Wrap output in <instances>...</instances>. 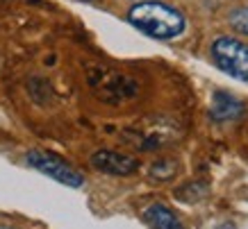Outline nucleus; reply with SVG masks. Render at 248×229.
Masks as SVG:
<instances>
[{"instance_id": "4", "label": "nucleus", "mask_w": 248, "mask_h": 229, "mask_svg": "<svg viewBox=\"0 0 248 229\" xmlns=\"http://www.w3.org/2000/svg\"><path fill=\"white\" fill-rule=\"evenodd\" d=\"M91 166L105 175H116V177H128L132 172H137L139 161L135 157L116 152V150H98L91 155Z\"/></svg>"}, {"instance_id": "5", "label": "nucleus", "mask_w": 248, "mask_h": 229, "mask_svg": "<svg viewBox=\"0 0 248 229\" xmlns=\"http://www.w3.org/2000/svg\"><path fill=\"white\" fill-rule=\"evenodd\" d=\"M244 102L237 100L232 93L228 91H214L212 96V104H210V118L217 120V123H226V120H234L244 116Z\"/></svg>"}, {"instance_id": "1", "label": "nucleus", "mask_w": 248, "mask_h": 229, "mask_svg": "<svg viewBox=\"0 0 248 229\" xmlns=\"http://www.w3.org/2000/svg\"><path fill=\"white\" fill-rule=\"evenodd\" d=\"M128 23L157 41L178 39L187 30V18L180 9L159 0H143L132 5L128 9Z\"/></svg>"}, {"instance_id": "2", "label": "nucleus", "mask_w": 248, "mask_h": 229, "mask_svg": "<svg viewBox=\"0 0 248 229\" xmlns=\"http://www.w3.org/2000/svg\"><path fill=\"white\" fill-rule=\"evenodd\" d=\"M212 59L221 71L239 82H248V45L234 37H218L212 43Z\"/></svg>"}, {"instance_id": "8", "label": "nucleus", "mask_w": 248, "mask_h": 229, "mask_svg": "<svg viewBox=\"0 0 248 229\" xmlns=\"http://www.w3.org/2000/svg\"><path fill=\"white\" fill-rule=\"evenodd\" d=\"M228 23H230V28L234 32L248 37V5H239V7L230 9L228 12Z\"/></svg>"}, {"instance_id": "3", "label": "nucleus", "mask_w": 248, "mask_h": 229, "mask_svg": "<svg viewBox=\"0 0 248 229\" xmlns=\"http://www.w3.org/2000/svg\"><path fill=\"white\" fill-rule=\"evenodd\" d=\"M28 166H32L34 170L44 172L46 177L55 179L57 184L71 186V188H80L84 184L82 172H78L71 163H66L62 157L53 155V152H46V150H30L25 155Z\"/></svg>"}, {"instance_id": "6", "label": "nucleus", "mask_w": 248, "mask_h": 229, "mask_svg": "<svg viewBox=\"0 0 248 229\" xmlns=\"http://www.w3.org/2000/svg\"><path fill=\"white\" fill-rule=\"evenodd\" d=\"M143 220L148 222L151 229H185L182 220L175 215L173 209H169L162 202H155L143 211Z\"/></svg>"}, {"instance_id": "9", "label": "nucleus", "mask_w": 248, "mask_h": 229, "mask_svg": "<svg viewBox=\"0 0 248 229\" xmlns=\"http://www.w3.org/2000/svg\"><path fill=\"white\" fill-rule=\"evenodd\" d=\"M175 172H178V163L173 161V159H159V161H155L151 166V177L157 179V182L171 179Z\"/></svg>"}, {"instance_id": "7", "label": "nucleus", "mask_w": 248, "mask_h": 229, "mask_svg": "<svg viewBox=\"0 0 248 229\" xmlns=\"http://www.w3.org/2000/svg\"><path fill=\"white\" fill-rule=\"evenodd\" d=\"M210 193V184L207 182H201V179H194V182H187L182 184L178 191H175V198L180 202H201Z\"/></svg>"}]
</instances>
